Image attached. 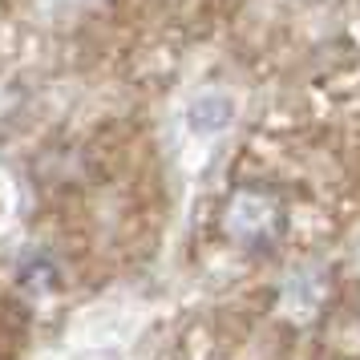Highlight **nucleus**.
<instances>
[{
	"label": "nucleus",
	"mask_w": 360,
	"mask_h": 360,
	"mask_svg": "<svg viewBox=\"0 0 360 360\" xmlns=\"http://www.w3.org/2000/svg\"><path fill=\"white\" fill-rule=\"evenodd\" d=\"M271 223H276V207H271L263 195L235 198V207H231V231H235L243 243L251 239V235L267 239V227H271Z\"/></svg>",
	"instance_id": "nucleus-1"
}]
</instances>
